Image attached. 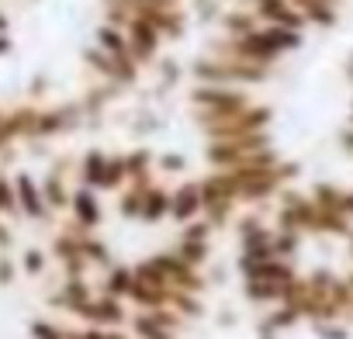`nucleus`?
Instances as JSON below:
<instances>
[{
	"mask_svg": "<svg viewBox=\"0 0 353 339\" xmlns=\"http://www.w3.org/2000/svg\"><path fill=\"white\" fill-rule=\"evenodd\" d=\"M125 39H128V52L135 56L139 66H142L145 59H152L156 49H159V42H163L159 28H156L149 18H132L128 28H125Z\"/></svg>",
	"mask_w": 353,
	"mask_h": 339,
	"instance_id": "nucleus-5",
	"label": "nucleus"
},
{
	"mask_svg": "<svg viewBox=\"0 0 353 339\" xmlns=\"http://www.w3.org/2000/svg\"><path fill=\"white\" fill-rule=\"evenodd\" d=\"M132 267H111L108 274H104V291L101 294H111V298H128V291H132Z\"/></svg>",
	"mask_w": 353,
	"mask_h": 339,
	"instance_id": "nucleus-13",
	"label": "nucleus"
},
{
	"mask_svg": "<svg viewBox=\"0 0 353 339\" xmlns=\"http://www.w3.org/2000/svg\"><path fill=\"white\" fill-rule=\"evenodd\" d=\"M8 243H11V232H8L4 225H0V246H8Z\"/></svg>",
	"mask_w": 353,
	"mask_h": 339,
	"instance_id": "nucleus-20",
	"label": "nucleus"
},
{
	"mask_svg": "<svg viewBox=\"0 0 353 339\" xmlns=\"http://www.w3.org/2000/svg\"><path fill=\"white\" fill-rule=\"evenodd\" d=\"M83 260L87 263H94V267H111V253H108V246L101 243V239H94V236H83Z\"/></svg>",
	"mask_w": 353,
	"mask_h": 339,
	"instance_id": "nucleus-15",
	"label": "nucleus"
},
{
	"mask_svg": "<svg viewBox=\"0 0 353 339\" xmlns=\"http://www.w3.org/2000/svg\"><path fill=\"white\" fill-rule=\"evenodd\" d=\"M159 166L166 170V174H181V170H184V159H181V156H163Z\"/></svg>",
	"mask_w": 353,
	"mask_h": 339,
	"instance_id": "nucleus-19",
	"label": "nucleus"
},
{
	"mask_svg": "<svg viewBox=\"0 0 353 339\" xmlns=\"http://www.w3.org/2000/svg\"><path fill=\"white\" fill-rule=\"evenodd\" d=\"M350 121H353V111H350Z\"/></svg>",
	"mask_w": 353,
	"mask_h": 339,
	"instance_id": "nucleus-26",
	"label": "nucleus"
},
{
	"mask_svg": "<svg viewBox=\"0 0 353 339\" xmlns=\"http://www.w3.org/2000/svg\"><path fill=\"white\" fill-rule=\"evenodd\" d=\"M346 73H350V80H353V56H350V63H346Z\"/></svg>",
	"mask_w": 353,
	"mask_h": 339,
	"instance_id": "nucleus-22",
	"label": "nucleus"
},
{
	"mask_svg": "<svg viewBox=\"0 0 353 339\" xmlns=\"http://www.w3.org/2000/svg\"><path fill=\"white\" fill-rule=\"evenodd\" d=\"M159 270H163V277H166V284L173 287V291H188V294H198L201 287H205V277L198 274V267H191V263H184L176 253H156V256H149Z\"/></svg>",
	"mask_w": 353,
	"mask_h": 339,
	"instance_id": "nucleus-1",
	"label": "nucleus"
},
{
	"mask_svg": "<svg viewBox=\"0 0 353 339\" xmlns=\"http://www.w3.org/2000/svg\"><path fill=\"white\" fill-rule=\"evenodd\" d=\"M14 277H18V270H14V263L11 260H0V284H14Z\"/></svg>",
	"mask_w": 353,
	"mask_h": 339,
	"instance_id": "nucleus-18",
	"label": "nucleus"
},
{
	"mask_svg": "<svg viewBox=\"0 0 353 339\" xmlns=\"http://www.w3.org/2000/svg\"><path fill=\"white\" fill-rule=\"evenodd\" d=\"M104 174H108V152L90 149L80 163V184L90 191H104Z\"/></svg>",
	"mask_w": 353,
	"mask_h": 339,
	"instance_id": "nucleus-10",
	"label": "nucleus"
},
{
	"mask_svg": "<svg viewBox=\"0 0 353 339\" xmlns=\"http://www.w3.org/2000/svg\"><path fill=\"white\" fill-rule=\"evenodd\" d=\"M77 315L87 322V325H97V329H118V325H125V305H121V298H111V294H90L80 308H77Z\"/></svg>",
	"mask_w": 353,
	"mask_h": 339,
	"instance_id": "nucleus-3",
	"label": "nucleus"
},
{
	"mask_svg": "<svg viewBox=\"0 0 353 339\" xmlns=\"http://www.w3.org/2000/svg\"><path fill=\"white\" fill-rule=\"evenodd\" d=\"M14 198H18V215H25L32 222H46L49 218V205L42 198V187L28 174H18L14 177Z\"/></svg>",
	"mask_w": 353,
	"mask_h": 339,
	"instance_id": "nucleus-6",
	"label": "nucleus"
},
{
	"mask_svg": "<svg viewBox=\"0 0 353 339\" xmlns=\"http://www.w3.org/2000/svg\"><path fill=\"white\" fill-rule=\"evenodd\" d=\"M181 315L173 308H152V311H139L132 318V329L139 339H176V329H181Z\"/></svg>",
	"mask_w": 353,
	"mask_h": 339,
	"instance_id": "nucleus-4",
	"label": "nucleus"
},
{
	"mask_svg": "<svg viewBox=\"0 0 353 339\" xmlns=\"http://www.w3.org/2000/svg\"><path fill=\"white\" fill-rule=\"evenodd\" d=\"M42 198H46L49 212H63V208H70V198H73V194L66 191V184H63V177L56 174V170L46 177V184H42Z\"/></svg>",
	"mask_w": 353,
	"mask_h": 339,
	"instance_id": "nucleus-12",
	"label": "nucleus"
},
{
	"mask_svg": "<svg viewBox=\"0 0 353 339\" xmlns=\"http://www.w3.org/2000/svg\"><path fill=\"white\" fill-rule=\"evenodd\" d=\"M246 8H253V14L263 25H281V28H291V32H301L308 25L294 0H246Z\"/></svg>",
	"mask_w": 353,
	"mask_h": 339,
	"instance_id": "nucleus-2",
	"label": "nucleus"
},
{
	"mask_svg": "<svg viewBox=\"0 0 353 339\" xmlns=\"http://www.w3.org/2000/svg\"><path fill=\"white\" fill-rule=\"evenodd\" d=\"M166 215H170V191H163V187L149 184V187H145V194H142L139 222H145V225H156V222H163Z\"/></svg>",
	"mask_w": 353,
	"mask_h": 339,
	"instance_id": "nucleus-9",
	"label": "nucleus"
},
{
	"mask_svg": "<svg viewBox=\"0 0 353 339\" xmlns=\"http://www.w3.org/2000/svg\"><path fill=\"white\" fill-rule=\"evenodd\" d=\"M350 253H353V232H350Z\"/></svg>",
	"mask_w": 353,
	"mask_h": 339,
	"instance_id": "nucleus-25",
	"label": "nucleus"
},
{
	"mask_svg": "<svg viewBox=\"0 0 353 339\" xmlns=\"http://www.w3.org/2000/svg\"><path fill=\"white\" fill-rule=\"evenodd\" d=\"M97 45L108 52V56H114V59H125V56H132L128 52V39H125V28H114V25H101L97 28ZM135 59V56H132Z\"/></svg>",
	"mask_w": 353,
	"mask_h": 339,
	"instance_id": "nucleus-11",
	"label": "nucleus"
},
{
	"mask_svg": "<svg viewBox=\"0 0 353 339\" xmlns=\"http://www.w3.org/2000/svg\"><path fill=\"white\" fill-rule=\"evenodd\" d=\"M21 267H25V274H32V277L46 274V253H42V249H25Z\"/></svg>",
	"mask_w": 353,
	"mask_h": 339,
	"instance_id": "nucleus-17",
	"label": "nucleus"
},
{
	"mask_svg": "<svg viewBox=\"0 0 353 339\" xmlns=\"http://www.w3.org/2000/svg\"><path fill=\"white\" fill-rule=\"evenodd\" d=\"M70 212H73V222H77L83 232H94V229L101 225V201H97V194H94L90 187H83V184L73 191Z\"/></svg>",
	"mask_w": 353,
	"mask_h": 339,
	"instance_id": "nucleus-8",
	"label": "nucleus"
},
{
	"mask_svg": "<svg viewBox=\"0 0 353 339\" xmlns=\"http://www.w3.org/2000/svg\"><path fill=\"white\" fill-rule=\"evenodd\" d=\"M176 256H181L184 263H191V267H205V260H208V243H198V239H181L176 243V249H173Z\"/></svg>",
	"mask_w": 353,
	"mask_h": 339,
	"instance_id": "nucleus-14",
	"label": "nucleus"
},
{
	"mask_svg": "<svg viewBox=\"0 0 353 339\" xmlns=\"http://www.w3.org/2000/svg\"><path fill=\"white\" fill-rule=\"evenodd\" d=\"M0 215H18L14 181H8V177H0Z\"/></svg>",
	"mask_w": 353,
	"mask_h": 339,
	"instance_id": "nucleus-16",
	"label": "nucleus"
},
{
	"mask_svg": "<svg viewBox=\"0 0 353 339\" xmlns=\"http://www.w3.org/2000/svg\"><path fill=\"white\" fill-rule=\"evenodd\" d=\"M170 218L188 225L191 218H201V184H181L170 191Z\"/></svg>",
	"mask_w": 353,
	"mask_h": 339,
	"instance_id": "nucleus-7",
	"label": "nucleus"
},
{
	"mask_svg": "<svg viewBox=\"0 0 353 339\" xmlns=\"http://www.w3.org/2000/svg\"><path fill=\"white\" fill-rule=\"evenodd\" d=\"M108 339H128L125 332H118V329H108Z\"/></svg>",
	"mask_w": 353,
	"mask_h": 339,
	"instance_id": "nucleus-21",
	"label": "nucleus"
},
{
	"mask_svg": "<svg viewBox=\"0 0 353 339\" xmlns=\"http://www.w3.org/2000/svg\"><path fill=\"white\" fill-rule=\"evenodd\" d=\"M4 32H8V21H4V18H0V35H4Z\"/></svg>",
	"mask_w": 353,
	"mask_h": 339,
	"instance_id": "nucleus-23",
	"label": "nucleus"
},
{
	"mask_svg": "<svg viewBox=\"0 0 353 339\" xmlns=\"http://www.w3.org/2000/svg\"><path fill=\"white\" fill-rule=\"evenodd\" d=\"M4 49H8V39H4V35H0V52H4Z\"/></svg>",
	"mask_w": 353,
	"mask_h": 339,
	"instance_id": "nucleus-24",
	"label": "nucleus"
}]
</instances>
